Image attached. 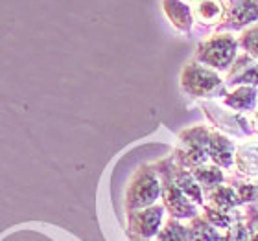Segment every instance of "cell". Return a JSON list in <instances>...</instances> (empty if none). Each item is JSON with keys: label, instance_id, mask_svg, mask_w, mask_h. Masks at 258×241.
<instances>
[{"label": "cell", "instance_id": "cell-15", "mask_svg": "<svg viewBox=\"0 0 258 241\" xmlns=\"http://www.w3.org/2000/svg\"><path fill=\"white\" fill-rule=\"evenodd\" d=\"M258 91L256 87H236L232 92H227L223 96V105L229 109L242 113V111H253L256 107Z\"/></svg>", "mask_w": 258, "mask_h": 241}, {"label": "cell", "instance_id": "cell-4", "mask_svg": "<svg viewBox=\"0 0 258 241\" xmlns=\"http://www.w3.org/2000/svg\"><path fill=\"white\" fill-rule=\"evenodd\" d=\"M212 129L207 125H194V127L179 131V140L181 147L173 149V162L184 170H194V168L205 166L209 158V140Z\"/></svg>", "mask_w": 258, "mask_h": 241}, {"label": "cell", "instance_id": "cell-11", "mask_svg": "<svg viewBox=\"0 0 258 241\" xmlns=\"http://www.w3.org/2000/svg\"><path fill=\"white\" fill-rule=\"evenodd\" d=\"M234 145L229 136L212 129L209 140V158L218 168H231L234 164Z\"/></svg>", "mask_w": 258, "mask_h": 241}, {"label": "cell", "instance_id": "cell-16", "mask_svg": "<svg viewBox=\"0 0 258 241\" xmlns=\"http://www.w3.org/2000/svg\"><path fill=\"white\" fill-rule=\"evenodd\" d=\"M207 197L210 199L209 206L220 210L223 214H231L236 206L242 204L240 195H238V192L234 190V186H227V184H221V186H218L210 193H207Z\"/></svg>", "mask_w": 258, "mask_h": 241}, {"label": "cell", "instance_id": "cell-2", "mask_svg": "<svg viewBox=\"0 0 258 241\" xmlns=\"http://www.w3.org/2000/svg\"><path fill=\"white\" fill-rule=\"evenodd\" d=\"M179 81L183 92L190 98H218L227 94L225 79H221L216 70L198 63L196 59L184 64Z\"/></svg>", "mask_w": 258, "mask_h": 241}, {"label": "cell", "instance_id": "cell-6", "mask_svg": "<svg viewBox=\"0 0 258 241\" xmlns=\"http://www.w3.org/2000/svg\"><path fill=\"white\" fill-rule=\"evenodd\" d=\"M164 214H166V210L159 203L153 204V206H148V208L127 212L125 214L127 236H135L146 241L155 239V236L164 225Z\"/></svg>", "mask_w": 258, "mask_h": 241}, {"label": "cell", "instance_id": "cell-19", "mask_svg": "<svg viewBox=\"0 0 258 241\" xmlns=\"http://www.w3.org/2000/svg\"><path fill=\"white\" fill-rule=\"evenodd\" d=\"M155 241H192L188 225H183L179 219L170 217L164 221L162 228L155 236Z\"/></svg>", "mask_w": 258, "mask_h": 241}, {"label": "cell", "instance_id": "cell-7", "mask_svg": "<svg viewBox=\"0 0 258 241\" xmlns=\"http://www.w3.org/2000/svg\"><path fill=\"white\" fill-rule=\"evenodd\" d=\"M258 22V2L256 0H229L216 33H229L234 30H243L249 24Z\"/></svg>", "mask_w": 258, "mask_h": 241}, {"label": "cell", "instance_id": "cell-23", "mask_svg": "<svg viewBox=\"0 0 258 241\" xmlns=\"http://www.w3.org/2000/svg\"><path fill=\"white\" fill-rule=\"evenodd\" d=\"M256 2H258V0H256Z\"/></svg>", "mask_w": 258, "mask_h": 241}, {"label": "cell", "instance_id": "cell-17", "mask_svg": "<svg viewBox=\"0 0 258 241\" xmlns=\"http://www.w3.org/2000/svg\"><path fill=\"white\" fill-rule=\"evenodd\" d=\"M190 173L198 181L203 193H210L212 190H216V188L221 186L227 181L225 173L221 172V168L214 166V164H205V166L194 168V170H190Z\"/></svg>", "mask_w": 258, "mask_h": 241}, {"label": "cell", "instance_id": "cell-9", "mask_svg": "<svg viewBox=\"0 0 258 241\" xmlns=\"http://www.w3.org/2000/svg\"><path fill=\"white\" fill-rule=\"evenodd\" d=\"M227 87H258V63L251 55H238L229 68L225 79Z\"/></svg>", "mask_w": 258, "mask_h": 241}, {"label": "cell", "instance_id": "cell-13", "mask_svg": "<svg viewBox=\"0 0 258 241\" xmlns=\"http://www.w3.org/2000/svg\"><path fill=\"white\" fill-rule=\"evenodd\" d=\"M234 166L242 177H258V142H245L234 151Z\"/></svg>", "mask_w": 258, "mask_h": 241}, {"label": "cell", "instance_id": "cell-5", "mask_svg": "<svg viewBox=\"0 0 258 241\" xmlns=\"http://www.w3.org/2000/svg\"><path fill=\"white\" fill-rule=\"evenodd\" d=\"M238 57V39L231 33H214L198 44L194 59L212 70H229Z\"/></svg>", "mask_w": 258, "mask_h": 241}, {"label": "cell", "instance_id": "cell-22", "mask_svg": "<svg viewBox=\"0 0 258 241\" xmlns=\"http://www.w3.org/2000/svg\"><path fill=\"white\" fill-rule=\"evenodd\" d=\"M253 125H254V129L258 131V111L254 113V116H253Z\"/></svg>", "mask_w": 258, "mask_h": 241}, {"label": "cell", "instance_id": "cell-14", "mask_svg": "<svg viewBox=\"0 0 258 241\" xmlns=\"http://www.w3.org/2000/svg\"><path fill=\"white\" fill-rule=\"evenodd\" d=\"M225 6L221 0H198L196 8L192 10L194 13V22H199L201 26H218L223 17Z\"/></svg>", "mask_w": 258, "mask_h": 241}, {"label": "cell", "instance_id": "cell-8", "mask_svg": "<svg viewBox=\"0 0 258 241\" xmlns=\"http://www.w3.org/2000/svg\"><path fill=\"white\" fill-rule=\"evenodd\" d=\"M205 114L210 118V122L214 123L216 127L223 129L227 133L234 134V136H251L254 129L251 127V123L243 118L242 114L236 113H227V111H221L220 107L216 105H210V103H203Z\"/></svg>", "mask_w": 258, "mask_h": 241}, {"label": "cell", "instance_id": "cell-20", "mask_svg": "<svg viewBox=\"0 0 258 241\" xmlns=\"http://www.w3.org/2000/svg\"><path fill=\"white\" fill-rule=\"evenodd\" d=\"M238 46H242L243 52L251 55L253 59H258V22L247 28L238 39Z\"/></svg>", "mask_w": 258, "mask_h": 241}, {"label": "cell", "instance_id": "cell-21", "mask_svg": "<svg viewBox=\"0 0 258 241\" xmlns=\"http://www.w3.org/2000/svg\"><path fill=\"white\" fill-rule=\"evenodd\" d=\"M203 217L216 228H231V215L223 214L209 204H203Z\"/></svg>", "mask_w": 258, "mask_h": 241}, {"label": "cell", "instance_id": "cell-3", "mask_svg": "<svg viewBox=\"0 0 258 241\" xmlns=\"http://www.w3.org/2000/svg\"><path fill=\"white\" fill-rule=\"evenodd\" d=\"M161 199V179L153 164H142L125 188V214L157 204Z\"/></svg>", "mask_w": 258, "mask_h": 241}, {"label": "cell", "instance_id": "cell-12", "mask_svg": "<svg viewBox=\"0 0 258 241\" xmlns=\"http://www.w3.org/2000/svg\"><path fill=\"white\" fill-rule=\"evenodd\" d=\"M172 177H173V182L177 184L179 190H181V192H183L194 204L203 206L205 204V193H203V190H201V186H199L198 181L194 179L192 173H190L188 170H184V168L177 166V164L173 162V158H172Z\"/></svg>", "mask_w": 258, "mask_h": 241}, {"label": "cell", "instance_id": "cell-1", "mask_svg": "<svg viewBox=\"0 0 258 241\" xmlns=\"http://www.w3.org/2000/svg\"><path fill=\"white\" fill-rule=\"evenodd\" d=\"M159 179H161V199L162 206L173 219H194L198 217V204H194L186 195L177 188L172 177V156L153 162Z\"/></svg>", "mask_w": 258, "mask_h": 241}, {"label": "cell", "instance_id": "cell-10", "mask_svg": "<svg viewBox=\"0 0 258 241\" xmlns=\"http://www.w3.org/2000/svg\"><path fill=\"white\" fill-rule=\"evenodd\" d=\"M162 11L177 32L183 35H190L194 28V13L186 2L183 0H162Z\"/></svg>", "mask_w": 258, "mask_h": 241}, {"label": "cell", "instance_id": "cell-18", "mask_svg": "<svg viewBox=\"0 0 258 241\" xmlns=\"http://www.w3.org/2000/svg\"><path fill=\"white\" fill-rule=\"evenodd\" d=\"M188 228L192 241H225V236H221L220 232L216 230V226L210 225L203 215L190 219Z\"/></svg>", "mask_w": 258, "mask_h": 241}]
</instances>
